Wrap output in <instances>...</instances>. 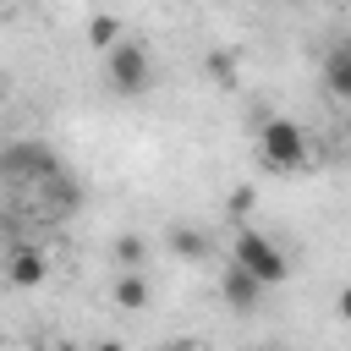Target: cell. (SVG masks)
<instances>
[{
	"label": "cell",
	"instance_id": "cell-1",
	"mask_svg": "<svg viewBox=\"0 0 351 351\" xmlns=\"http://www.w3.org/2000/svg\"><path fill=\"white\" fill-rule=\"evenodd\" d=\"M258 165L274 170V176L302 170V165H307V132H302L296 121H285V115H269V121L258 126Z\"/></svg>",
	"mask_w": 351,
	"mask_h": 351
},
{
	"label": "cell",
	"instance_id": "cell-2",
	"mask_svg": "<svg viewBox=\"0 0 351 351\" xmlns=\"http://www.w3.org/2000/svg\"><path fill=\"white\" fill-rule=\"evenodd\" d=\"M104 77H110V88H115L121 99L148 93V82H154V55H148V44L126 33V38H121V44L104 55Z\"/></svg>",
	"mask_w": 351,
	"mask_h": 351
},
{
	"label": "cell",
	"instance_id": "cell-3",
	"mask_svg": "<svg viewBox=\"0 0 351 351\" xmlns=\"http://www.w3.org/2000/svg\"><path fill=\"white\" fill-rule=\"evenodd\" d=\"M230 263L236 269H247L258 285H280L285 274H291V263H285V252H280V241H269L263 230H236V241H230Z\"/></svg>",
	"mask_w": 351,
	"mask_h": 351
},
{
	"label": "cell",
	"instance_id": "cell-4",
	"mask_svg": "<svg viewBox=\"0 0 351 351\" xmlns=\"http://www.w3.org/2000/svg\"><path fill=\"white\" fill-rule=\"evenodd\" d=\"M263 291H269V285H258L247 269L225 263V274H219V296H225V307H230V313H252V307L263 302Z\"/></svg>",
	"mask_w": 351,
	"mask_h": 351
},
{
	"label": "cell",
	"instance_id": "cell-5",
	"mask_svg": "<svg viewBox=\"0 0 351 351\" xmlns=\"http://www.w3.org/2000/svg\"><path fill=\"white\" fill-rule=\"evenodd\" d=\"M44 274H49V263H44L38 247H11V258H5V280L11 285L33 291V285H44Z\"/></svg>",
	"mask_w": 351,
	"mask_h": 351
},
{
	"label": "cell",
	"instance_id": "cell-6",
	"mask_svg": "<svg viewBox=\"0 0 351 351\" xmlns=\"http://www.w3.org/2000/svg\"><path fill=\"white\" fill-rule=\"evenodd\" d=\"M324 88L335 99H351V38L329 44V55H324Z\"/></svg>",
	"mask_w": 351,
	"mask_h": 351
},
{
	"label": "cell",
	"instance_id": "cell-7",
	"mask_svg": "<svg viewBox=\"0 0 351 351\" xmlns=\"http://www.w3.org/2000/svg\"><path fill=\"white\" fill-rule=\"evenodd\" d=\"M170 252H176V258H186V263H203V258H208V236H203L197 225L176 219V225H170Z\"/></svg>",
	"mask_w": 351,
	"mask_h": 351
},
{
	"label": "cell",
	"instance_id": "cell-8",
	"mask_svg": "<svg viewBox=\"0 0 351 351\" xmlns=\"http://www.w3.org/2000/svg\"><path fill=\"white\" fill-rule=\"evenodd\" d=\"M115 263H121L126 274H137V269L148 263V241H143V236H115Z\"/></svg>",
	"mask_w": 351,
	"mask_h": 351
},
{
	"label": "cell",
	"instance_id": "cell-9",
	"mask_svg": "<svg viewBox=\"0 0 351 351\" xmlns=\"http://www.w3.org/2000/svg\"><path fill=\"white\" fill-rule=\"evenodd\" d=\"M115 307H132V313L148 307V280L143 274H121L115 280Z\"/></svg>",
	"mask_w": 351,
	"mask_h": 351
},
{
	"label": "cell",
	"instance_id": "cell-10",
	"mask_svg": "<svg viewBox=\"0 0 351 351\" xmlns=\"http://www.w3.org/2000/svg\"><path fill=\"white\" fill-rule=\"evenodd\" d=\"M88 38H93V44H104V55H110L126 33H121V22H115V16H93V22H88Z\"/></svg>",
	"mask_w": 351,
	"mask_h": 351
},
{
	"label": "cell",
	"instance_id": "cell-11",
	"mask_svg": "<svg viewBox=\"0 0 351 351\" xmlns=\"http://www.w3.org/2000/svg\"><path fill=\"white\" fill-rule=\"evenodd\" d=\"M335 307H340V318H346V324H351V285H346V291H340V296H335Z\"/></svg>",
	"mask_w": 351,
	"mask_h": 351
},
{
	"label": "cell",
	"instance_id": "cell-12",
	"mask_svg": "<svg viewBox=\"0 0 351 351\" xmlns=\"http://www.w3.org/2000/svg\"><path fill=\"white\" fill-rule=\"evenodd\" d=\"M159 351H197V340H165Z\"/></svg>",
	"mask_w": 351,
	"mask_h": 351
},
{
	"label": "cell",
	"instance_id": "cell-13",
	"mask_svg": "<svg viewBox=\"0 0 351 351\" xmlns=\"http://www.w3.org/2000/svg\"><path fill=\"white\" fill-rule=\"evenodd\" d=\"M93 351H126V346H121V340H99Z\"/></svg>",
	"mask_w": 351,
	"mask_h": 351
},
{
	"label": "cell",
	"instance_id": "cell-14",
	"mask_svg": "<svg viewBox=\"0 0 351 351\" xmlns=\"http://www.w3.org/2000/svg\"><path fill=\"white\" fill-rule=\"evenodd\" d=\"M55 351H93V346H77V340H60Z\"/></svg>",
	"mask_w": 351,
	"mask_h": 351
},
{
	"label": "cell",
	"instance_id": "cell-15",
	"mask_svg": "<svg viewBox=\"0 0 351 351\" xmlns=\"http://www.w3.org/2000/svg\"><path fill=\"white\" fill-rule=\"evenodd\" d=\"M263 351H285V346H263Z\"/></svg>",
	"mask_w": 351,
	"mask_h": 351
}]
</instances>
